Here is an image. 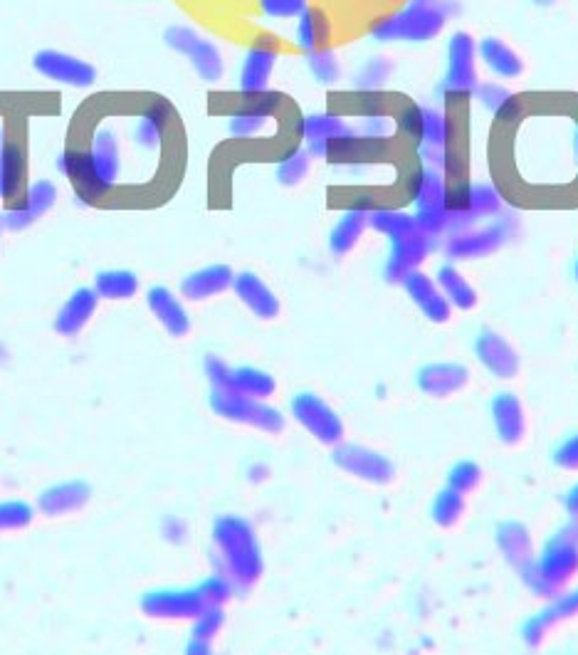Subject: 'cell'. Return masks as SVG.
<instances>
[{"instance_id":"6da1fadb","label":"cell","mask_w":578,"mask_h":655,"mask_svg":"<svg viewBox=\"0 0 578 655\" xmlns=\"http://www.w3.org/2000/svg\"><path fill=\"white\" fill-rule=\"evenodd\" d=\"M213 542L218 547L223 574L240 589H248L262 576V552L255 529L243 517H220L213 524Z\"/></svg>"},{"instance_id":"7a4b0ae2","label":"cell","mask_w":578,"mask_h":655,"mask_svg":"<svg viewBox=\"0 0 578 655\" xmlns=\"http://www.w3.org/2000/svg\"><path fill=\"white\" fill-rule=\"evenodd\" d=\"M450 10L435 5L411 3L398 13L386 15L371 25V35L381 43H428L443 33L450 18Z\"/></svg>"},{"instance_id":"3957f363","label":"cell","mask_w":578,"mask_h":655,"mask_svg":"<svg viewBox=\"0 0 578 655\" xmlns=\"http://www.w3.org/2000/svg\"><path fill=\"white\" fill-rule=\"evenodd\" d=\"M210 408L218 416L228 418V421L245 423V426H255L265 433H282L285 431V418L277 408L267 406V403L257 401V398L240 396L235 391H213L210 396Z\"/></svg>"},{"instance_id":"277c9868","label":"cell","mask_w":578,"mask_h":655,"mask_svg":"<svg viewBox=\"0 0 578 655\" xmlns=\"http://www.w3.org/2000/svg\"><path fill=\"white\" fill-rule=\"evenodd\" d=\"M514 233V218H499L480 230H462L448 238L445 253L453 260H475L492 255L502 248Z\"/></svg>"},{"instance_id":"5b68a950","label":"cell","mask_w":578,"mask_h":655,"mask_svg":"<svg viewBox=\"0 0 578 655\" xmlns=\"http://www.w3.org/2000/svg\"><path fill=\"white\" fill-rule=\"evenodd\" d=\"M480 85L477 77V43L470 33L460 30L450 38L448 50V75L443 89L448 94H470Z\"/></svg>"},{"instance_id":"8992f818","label":"cell","mask_w":578,"mask_h":655,"mask_svg":"<svg viewBox=\"0 0 578 655\" xmlns=\"http://www.w3.org/2000/svg\"><path fill=\"white\" fill-rule=\"evenodd\" d=\"M292 413L314 438L327 445L341 443L344 438V423L334 411L314 393H299L292 401Z\"/></svg>"},{"instance_id":"52a82bcc","label":"cell","mask_w":578,"mask_h":655,"mask_svg":"<svg viewBox=\"0 0 578 655\" xmlns=\"http://www.w3.org/2000/svg\"><path fill=\"white\" fill-rule=\"evenodd\" d=\"M532 567L537 569V574L546 584L554 586L561 594L566 581L574 579V574L578 571V542L566 532H561L559 537L544 549L539 562H532Z\"/></svg>"},{"instance_id":"ba28073f","label":"cell","mask_w":578,"mask_h":655,"mask_svg":"<svg viewBox=\"0 0 578 655\" xmlns=\"http://www.w3.org/2000/svg\"><path fill=\"white\" fill-rule=\"evenodd\" d=\"M57 169L62 171L77 188V201L82 203H92V201H102L112 186L104 181L102 176L97 174L94 169L92 159H89L87 151L82 149H67L65 154L57 159Z\"/></svg>"},{"instance_id":"9c48e42d","label":"cell","mask_w":578,"mask_h":655,"mask_svg":"<svg viewBox=\"0 0 578 655\" xmlns=\"http://www.w3.org/2000/svg\"><path fill=\"white\" fill-rule=\"evenodd\" d=\"M430 248H433V235L423 233L420 228L406 235H398V238H391V258L386 262V280H406L411 272L418 270L420 262L428 258Z\"/></svg>"},{"instance_id":"30bf717a","label":"cell","mask_w":578,"mask_h":655,"mask_svg":"<svg viewBox=\"0 0 578 655\" xmlns=\"http://www.w3.org/2000/svg\"><path fill=\"white\" fill-rule=\"evenodd\" d=\"M201 591L196 589H164L151 591L141 599V611L151 618H198L206 611Z\"/></svg>"},{"instance_id":"8fae6325","label":"cell","mask_w":578,"mask_h":655,"mask_svg":"<svg viewBox=\"0 0 578 655\" xmlns=\"http://www.w3.org/2000/svg\"><path fill=\"white\" fill-rule=\"evenodd\" d=\"M33 65L42 77L52 82H62V85L89 87L97 82V70L89 62L75 55H67V52L42 50L35 55Z\"/></svg>"},{"instance_id":"7c38bea8","label":"cell","mask_w":578,"mask_h":655,"mask_svg":"<svg viewBox=\"0 0 578 655\" xmlns=\"http://www.w3.org/2000/svg\"><path fill=\"white\" fill-rule=\"evenodd\" d=\"M334 463L349 475H356V478L366 482H376V485H386L396 475L391 460L383 458L381 453H373L369 448H361V445H341V448H336Z\"/></svg>"},{"instance_id":"4fadbf2b","label":"cell","mask_w":578,"mask_h":655,"mask_svg":"<svg viewBox=\"0 0 578 655\" xmlns=\"http://www.w3.org/2000/svg\"><path fill=\"white\" fill-rule=\"evenodd\" d=\"M277 62V45L272 40H260L250 47L245 55L243 72H240V92L243 94H260L267 92V82H270L272 70Z\"/></svg>"},{"instance_id":"5bb4252c","label":"cell","mask_w":578,"mask_h":655,"mask_svg":"<svg viewBox=\"0 0 578 655\" xmlns=\"http://www.w3.org/2000/svg\"><path fill=\"white\" fill-rule=\"evenodd\" d=\"M146 305H149L151 314L159 319L161 327H164L171 337L178 339L191 332V317H188L186 307L181 305V300H176V295H173L168 287H151V290L146 292Z\"/></svg>"},{"instance_id":"9a60e30c","label":"cell","mask_w":578,"mask_h":655,"mask_svg":"<svg viewBox=\"0 0 578 655\" xmlns=\"http://www.w3.org/2000/svg\"><path fill=\"white\" fill-rule=\"evenodd\" d=\"M92 497V490L84 480H70V482H57V485L47 487L40 495V512L47 517H62L67 512L82 510Z\"/></svg>"},{"instance_id":"2e32d148","label":"cell","mask_w":578,"mask_h":655,"mask_svg":"<svg viewBox=\"0 0 578 655\" xmlns=\"http://www.w3.org/2000/svg\"><path fill=\"white\" fill-rule=\"evenodd\" d=\"M233 290L235 295L240 297V302L260 319H275L277 314H280V300H277L275 292H272L255 272H240V275H235Z\"/></svg>"},{"instance_id":"e0dca14e","label":"cell","mask_w":578,"mask_h":655,"mask_svg":"<svg viewBox=\"0 0 578 655\" xmlns=\"http://www.w3.org/2000/svg\"><path fill=\"white\" fill-rule=\"evenodd\" d=\"M89 159H92L97 174L109 183V186H117L119 174H122V154H119V139L109 127L97 129L92 134V141H89L87 149Z\"/></svg>"},{"instance_id":"ac0fdd59","label":"cell","mask_w":578,"mask_h":655,"mask_svg":"<svg viewBox=\"0 0 578 655\" xmlns=\"http://www.w3.org/2000/svg\"><path fill=\"white\" fill-rule=\"evenodd\" d=\"M99 295L89 287H80L77 292H72L70 300L62 305L60 312H57L55 329L62 334V337H77L84 327L89 324L92 314L97 312Z\"/></svg>"},{"instance_id":"d6986e66","label":"cell","mask_w":578,"mask_h":655,"mask_svg":"<svg viewBox=\"0 0 578 655\" xmlns=\"http://www.w3.org/2000/svg\"><path fill=\"white\" fill-rule=\"evenodd\" d=\"M233 280L235 275L228 265H208L203 267V270H196L183 277L181 292L186 300L201 302L208 300V297L220 295V292H225L228 287H233Z\"/></svg>"},{"instance_id":"ffe728a7","label":"cell","mask_w":578,"mask_h":655,"mask_svg":"<svg viewBox=\"0 0 578 655\" xmlns=\"http://www.w3.org/2000/svg\"><path fill=\"white\" fill-rule=\"evenodd\" d=\"M477 356L482 359V364L492 371V374L499 376V379H514L519 371V356L517 351L509 347V342L504 337H499L495 332H485L477 337Z\"/></svg>"},{"instance_id":"44dd1931","label":"cell","mask_w":578,"mask_h":655,"mask_svg":"<svg viewBox=\"0 0 578 655\" xmlns=\"http://www.w3.org/2000/svg\"><path fill=\"white\" fill-rule=\"evenodd\" d=\"M299 134L307 141V151L312 156H319L324 144L341 139L346 134H354V129L336 114H309L299 122Z\"/></svg>"},{"instance_id":"7402d4cb","label":"cell","mask_w":578,"mask_h":655,"mask_svg":"<svg viewBox=\"0 0 578 655\" xmlns=\"http://www.w3.org/2000/svg\"><path fill=\"white\" fill-rule=\"evenodd\" d=\"M403 285H406L408 295L413 297L415 305L428 314V319H433V322H448L450 307L453 305L445 300V295H440L438 285H435L428 275L415 270L406 277V280H403Z\"/></svg>"},{"instance_id":"603a6c76","label":"cell","mask_w":578,"mask_h":655,"mask_svg":"<svg viewBox=\"0 0 578 655\" xmlns=\"http://www.w3.org/2000/svg\"><path fill=\"white\" fill-rule=\"evenodd\" d=\"M413 201L415 206H418V216L448 213L450 198H448V181H445V174H440L438 169H423L418 188H415Z\"/></svg>"},{"instance_id":"cb8c5ba5","label":"cell","mask_w":578,"mask_h":655,"mask_svg":"<svg viewBox=\"0 0 578 655\" xmlns=\"http://www.w3.org/2000/svg\"><path fill=\"white\" fill-rule=\"evenodd\" d=\"M470 374H467L465 366L457 364H433L425 366L418 376V384L428 396L435 398H445L450 393L460 391L462 386L467 384Z\"/></svg>"},{"instance_id":"d4e9b609","label":"cell","mask_w":578,"mask_h":655,"mask_svg":"<svg viewBox=\"0 0 578 655\" xmlns=\"http://www.w3.org/2000/svg\"><path fill=\"white\" fill-rule=\"evenodd\" d=\"M25 183V154L13 141L0 144V198L8 203L15 201Z\"/></svg>"},{"instance_id":"484cf974","label":"cell","mask_w":578,"mask_h":655,"mask_svg":"<svg viewBox=\"0 0 578 655\" xmlns=\"http://www.w3.org/2000/svg\"><path fill=\"white\" fill-rule=\"evenodd\" d=\"M497 542H499V549H502L504 557H507V562L512 564V567L524 569L534 562L532 537H529L527 527H522V524H517V522L502 524L497 532Z\"/></svg>"},{"instance_id":"4316f807","label":"cell","mask_w":578,"mask_h":655,"mask_svg":"<svg viewBox=\"0 0 578 655\" xmlns=\"http://www.w3.org/2000/svg\"><path fill=\"white\" fill-rule=\"evenodd\" d=\"M492 413H495L499 438L509 445L519 443L524 436V411L519 398H514L512 393H502V396H497L495 403H492Z\"/></svg>"},{"instance_id":"83f0119b","label":"cell","mask_w":578,"mask_h":655,"mask_svg":"<svg viewBox=\"0 0 578 655\" xmlns=\"http://www.w3.org/2000/svg\"><path fill=\"white\" fill-rule=\"evenodd\" d=\"M366 225H369V211L364 208H349V211L341 216L336 228L331 230L329 248L334 255H346L356 248V243L364 235Z\"/></svg>"},{"instance_id":"f1b7e54d","label":"cell","mask_w":578,"mask_h":655,"mask_svg":"<svg viewBox=\"0 0 578 655\" xmlns=\"http://www.w3.org/2000/svg\"><path fill=\"white\" fill-rule=\"evenodd\" d=\"M480 55L482 60L487 62L492 72L499 77H507V80H514L524 72V60L512 50L504 40L499 38H485L480 43Z\"/></svg>"},{"instance_id":"f546056e","label":"cell","mask_w":578,"mask_h":655,"mask_svg":"<svg viewBox=\"0 0 578 655\" xmlns=\"http://www.w3.org/2000/svg\"><path fill=\"white\" fill-rule=\"evenodd\" d=\"M331 38V20L324 10L307 8L299 15L297 23V43L302 50H322Z\"/></svg>"},{"instance_id":"4dcf8cb0","label":"cell","mask_w":578,"mask_h":655,"mask_svg":"<svg viewBox=\"0 0 578 655\" xmlns=\"http://www.w3.org/2000/svg\"><path fill=\"white\" fill-rule=\"evenodd\" d=\"M277 384L267 371L252 369V366H240V369H230V386L228 391L240 393V396L257 398V401H265L275 393Z\"/></svg>"},{"instance_id":"1f68e13d","label":"cell","mask_w":578,"mask_h":655,"mask_svg":"<svg viewBox=\"0 0 578 655\" xmlns=\"http://www.w3.org/2000/svg\"><path fill=\"white\" fill-rule=\"evenodd\" d=\"M94 292L102 300H131L139 292V277L131 270H104L94 277Z\"/></svg>"},{"instance_id":"d6a6232c","label":"cell","mask_w":578,"mask_h":655,"mask_svg":"<svg viewBox=\"0 0 578 655\" xmlns=\"http://www.w3.org/2000/svg\"><path fill=\"white\" fill-rule=\"evenodd\" d=\"M576 613H578V591H574V594L569 596H561V599L556 601L554 609L544 611L541 616L534 618V621H529V626L524 628L527 643L529 646H537V643H541V638L546 636V631L554 628L556 621H564V618L576 616Z\"/></svg>"},{"instance_id":"836d02e7","label":"cell","mask_w":578,"mask_h":655,"mask_svg":"<svg viewBox=\"0 0 578 655\" xmlns=\"http://www.w3.org/2000/svg\"><path fill=\"white\" fill-rule=\"evenodd\" d=\"M438 285L443 290L445 300L457 309H472L477 305V292L472 290L470 282L460 275V270H455L453 265H443L438 270Z\"/></svg>"},{"instance_id":"e575fe53","label":"cell","mask_w":578,"mask_h":655,"mask_svg":"<svg viewBox=\"0 0 578 655\" xmlns=\"http://www.w3.org/2000/svg\"><path fill=\"white\" fill-rule=\"evenodd\" d=\"M467 208L475 220L502 216V193L490 183H475L467 191Z\"/></svg>"},{"instance_id":"d590c367","label":"cell","mask_w":578,"mask_h":655,"mask_svg":"<svg viewBox=\"0 0 578 655\" xmlns=\"http://www.w3.org/2000/svg\"><path fill=\"white\" fill-rule=\"evenodd\" d=\"M188 60L193 62L196 72L206 82H218L220 77H223V72H225L223 55H220V50L210 43V40L201 38V43L193 47L191 55H188Z\"/></svg>"},{"instance_id":"8d00e7d4","label":"cell","mask_w":578,"mask_h":655,"mask_svg":"<svg viewBox=\"0 0 578 655\" xmlns=\"http://www.w3.org/2000/svg\"><path fill=\"white\" fill-rule=\"evenodd\" d=\"M369 225L388 238H398V235H406L418 228V220L408 213L393 211V208H373L369 213Z\"/></svg>"},{"instance_id":"74e56055","label":"cell","mask_w":578,"mask_h":655,"mask_svg":"<svg viewBox=\"0 0 578 655\" xmlns=\"http://www.w3.org/2000/svg\"><path fill=\"white\" fill-rule=\"evenodd\" d=\"M309 166H312V154L307 149H289L277 166V178L282 186H297L309 174Z\"/></svg>"},{"instance_id":"f35d334b","label":"cell","mask_w":578,"mask_h":655,"mask_svg":"<svg viewBox=\"0 0 578 655\" xmlns=\"http://www.w3.org/2000/svg\"><path fill=\"white\" fill-rule=\"evenodd\" d=\"M450 136H453V122L448 114L423 107V139H420V144L448 146Z\"/></svg>"},{"instance_id":"ab89813d","label":"cell","mask_w":578,"mask_h":655,"mask_svg":"<svg viewBox=\"0 0 578 655\" xmlns=\"http://www.w3.org/2000/svg\"><path fill=\"white\" fill-rule=\"evenodd\" d=\"M270 117L272 114H267V112H257V109L240 107L238 112L230 117V134H233L235 139H255V136H260L262 131H265Z\"/></svg>"},{"instance_id":"60d3db41","label":"cell","mask_w":578,"mask_h":655,"mask_svg":"<svg viewBox=\"0 0 578 655\" xmlns=\"http://www.w3.org/2000/svg\"><path fill=\"white\" fill-rule=\"evenodd\" d=\"M307 62H309V70H312V75L317 77L322 85H334V82L341 77L339 57H336V52L329 50V47L307 52Z\"/></svg>"},{"instance_id":"b9f144b4","label":"cell","mask_w":578,"mask_h":655,"mask_svg":"<svg viewBox=\"0 0 578 655\" xmlns=\"http://www.w3.org/2000/svg\"><path fill=\"white\" fill-rule=\"evenodd\" d=\"M55 201H57V188H55V183H52V181H45V178H42V181L30 183L28 191H25L23 206L28 208L30 213H33L35 220H38V218L45 216V213L50 211L52 206H55Z\"/></svg>"},{"instance_id":"7bdbcfd3","label":"cell","mask_w":578,"mask_h":655,"mask_svg":"<svg viewBox=\"0 0 578 655\" xmlns=\"http://www.w3.org/2000/svg\"><path fill=\"white\" fill-rule=\"evenodd\" d=\"M393 72V62L388 57H371L364 67H361L359 77H356V87L361 92H378L388 82Z\"/></svg>"},{"instance_id":"ee69618b","label":"cell","mask_w":578,"mask_h":655,"mask_svg":"<svg viewBox=\"0 0 578 655\" xmlns=\"http://www.w3.org/2000/svg\"><path fill=\"white\" fill-rule=\"evenodd\" d=\"M462 512H465V500H462V492L453 490V487L440 492L433 505V517L440 527H453L462 517Z\"/></svg>"},{"instance_id":"f6af8a7d","label":"cell","mask_w":578,"mask_h":655,"mask_svg":"<svg viewBox=\"0 0 578 655\" xmlns=\"http://www.w3.org/2000/svg\"><path fill=\"white\" fill-rule=\"evenodd\" d=\"M33 522V507L23 500L0 502V532L3 529H23Z\"/></svg>"},{"instance_id":"bcb514c9","label":"cell","mask_w":578,"mask_h":655,"mask_svg":"<svg viewBox=\"0 0 578 655\" xmlns=\"http://www.w3.org/2000/svg\"><path fill=\"white\" fill-rule=\"evenodd\" d=\"M198 591H201L208 609H213V606H223L225 601L233 596V581H230L225 574L210 576V579L203 581V584H198Z\"/></svg>"},{"instance_id":"7dc6e473","label":"cell","mask_w":578,"mask_h":655,"mask_svg":"<svg viewBox=\"0 0 578 655\" xmlns=\"http://www.w3.org/2000/svg\"><path fill=\"white\" fill-rule=\"evenodd\" d=\"M225 623V616L223 611H220V606H213V609H206L201 613V616L196 618V623H193V636L191 638H198V641H213L215 636H218V631L223 628Z\"/></svg>"},{"instance_id":"c3c4849f","label":"cell","mask_w":578,"mask_h":655,"mask_svg":"<svg viewBox=\"0 0 578 655\" xmlns=\"http://www.w3.org/2000/svg\"><path fill=\"white\" fill-rule=\"evenodd\" d=\"M164 43L171 47V50L181 52V55H191V50L201 43V35L196 33V30L186 28V25H171V28H166L164 33Z\"/></svg>"},{"instance_id":"681fc988","label":"cell","mask_w":578,"mask_h":655,"mask_svg":"<svg viewBox=\"0 0 578 655\" xmlns=\"http://www.w3.org/2000/svg\"><path fill=\"white\" fill-rule=\"evenodd\" d=\"M475 94L477 99H480L482 104H485L487 109H490V112H499V109L504 107V104L509 102V99H512V94L514 92H509L507 87H502V85H497V82H480V85L475 87Z\"/></svg>"},{"instance_id":"f907efd6","label":"cell","mask_w":578,"mask_h":655,"mask_svg":"<svg viewBox=\"0 0 578 655\" xmlns=\"http://www.w3.org/2000/svg\"><path fill=\"white\" fill-rule=\"evenodd\" d=\"M480 478V468H477L475 463H470V460H465V463H457L453 473H450V487L465 495V492L475 490V487L480 485Z\"/></svg>"},{"instance_id":"816d5d0a","label":"cell","mask_w":578,"mask_h":655,"mask_svg":"<svg viewBox=\"0 0 578 655\" xmlns=\"http://www.w3.org/2000/svg\"><path fill=\"white\" fill-rule=\"evenodd\" d=\"M164 139H166V129L156 127V124L146 117L139 119V124H136L134 129V141L141 146V149L156 151L161 144H164Z\"/></svg>"},{"instance_id":"f5cc1de1","label":"cell","mask_w":578,"mask_h":655,"mask_svg":"<svg viewBox=\"0 0 578 655\" xmlns=\"http://www.w3.org/2000/svg\"><path fill=\"white\" fill-rule=\"evenodd\" d=\"M267 18H299L309 8L307 0H260Z\"/></svg>"},{"instance_id":"db71d44e","label":"cell","mask_w":578,"mask_h":655,"mask_svg":"<svg viewBox=\"0 0 578 655\" xmlns=\"http://www.w3.org/2000/svg\"><path fill=\"white\" fill-rule=\"evenodd\" d=\"M203 369H206V376L210 379V384H213L215 391H228L230 386V366L225 364L220 356H213L208 354L206 356V364H203Z\"/></svg>"},{"instance_id":"11a10c76","label":"cell","mask_w":578,"mask_h":655,"mask_svg":"<svg viewBox=\"0 0 578 655\" xmlns=\"http://www.w3.org/2000/svg\"><path fill=\"white\" fill-rule=\"evenodd\" d=\"M0 218H3V228L13 230V233H15V230L30 228V225L35 223V216L28 211V208L23 206V203H20V206H15V203H8V208H5V213Z\"/></svg>"},{"instance_id":"9f6ffc18","label":"cell","mask_w":578,"mask_h":655,"mask_svg":"<svg viewBox=\"0 0 578 655\" xmlns=\"http://www.w3.org/2000/svg\"><path fill=\"white\" fill-rule=\"evenodd\" d=\"M141 117L151 119L156 127L168 129V127H171V122H173V107L166 102V99H151V102H146Z\"/></svg>"},{"instance_id":"6f0895ef","label":"cell","mask_w":578,"mask_h":655,"mask_svg":"<svg viewBox=\"0 0 578 655\" xmlns=\"http://www.w3.org/2000/svg\"><path fill=\"white\" fill-rule=\"evenodd\" d=\"M556 463L566 470H578V436L566 440L556 453Z\"/></svg>"},{"instance_id":"680465c9","label":"cell","mask_w":578,"mask_h":655,"mask_svg":"<svg viewBox=\"0 0 578 655\" xmlns=\"http://www.w3.org/2000/svg\"><path fill=\"white\" fill-rule=\"evenodd\" d=\"M164 537L168 542H183V537H186V522L178 520V517H168L164 522Z\"/></svg>"},{"instance_id":"91938a15","label":"cell","mask_w":578,"mask_h":655,"mask_svg":"<svg viewBox=\"0 0 578 655\" xmlns=\"http://www.w3.org/2000/svg\"><path fill=\"white\" fill-rule=\"evenodd\" d=\"M186 653L188 655H206V653H210V643L208 641H198V638H191Z\"/></svg>"},{"instance_id":"94428289","label":"cell","mask_w":578,"mask_h":655,"mask_svg":"<svg viewBox=\"0 0 578 655\" xmlns=\"http://www.w3.org/2000/svg\"><path fill=\"white\" fill-rule=\"evenodd\" d=\"M566 510H569V515L574 517V520H578V485L569 492V497H566Z\"/></svg>"},{"instance_id":"6125c7cd","label":"cell","mask_w":578,"mask_h":655,"mask_svg":"<svg viewBox=\"0 0 578 655\" xmlns=\"http://www.w3.org/2000/svg\"><path fill=\"white\" fill-rule=\"evenodd\" d=\"M534 3H537V5H544V8H549V5H554L556 0H534Z\"/></svg>"},{"instance_id":"be15d7a7","label":"cell","mask_w":578,"mask_h":655,"mask_svg":"<svg viewBox=\"0 0 578 655\" xmlns=\"http://www.w3.org/2000/svg\"><path fill=\"white\" fill-rule=\"evenodd\" d=\"M0 233H3V218H0Z\"/></svg>"},{"instance_id":"e7e4bbea","label":"cell","mask_w":578,"mask_h":655,"mask_svg":"<svg viewBox=\"0 0 578 655\" xmlns=\"http://www.w3.org/2000/svg\"><path fill=\"white\" fill-rule=\"evenodd\" d=\"M0 144H3V131H0Z\"/></svg>"},{"instance_id":"03108f58","label":"cell","mask_w":578,"mask_h":655,"mask_svg":"<svg viewBox=\"0 0 578 655\" xmlns=\"http://www.w3.org/2000/svg\"><path fill=\"white\" fill-rule=\"evenodd\" d=\"M576 277H578V262H576Z\"/></svg>"}]
</instances>
